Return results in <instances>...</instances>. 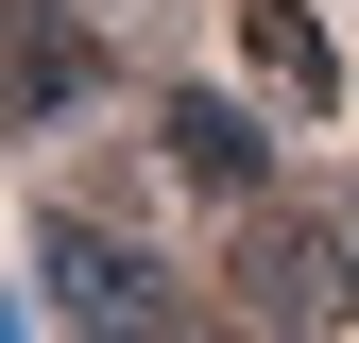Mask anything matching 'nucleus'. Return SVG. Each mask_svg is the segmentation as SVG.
<instances>
[{
	"instance_id": "1",
	"label": "nucleus",
	"mask_w": 359,
	"mask_h": 343,
	"mask_svg": "<svg viewBox=\"0 0 359 343\" xmlns=\"http://www.w3.org/2000/svg\"><path fill=\"white\" fill-rule=\"evenodd\" d=\"M240 309L291 326V343H325V326L359 309V224H291V206H257V224H240Z\"/></svg>"
},
{
	"instance_id": "2",
	"label": "nucleus",
	"mask_w": 359,
	"mask_h": 343,
	"mask_svg": "<svg viewBox=\"0 0 359 343\" xmlns=\"http://www.w3.org/2000/svg\"><path fill=\"white\" fill-rule=\"evenodd\" d=\"M34 275H52V326H86V343H154L171 326L154 257H120L103 224H34Z\"/></svg>"
},
{
	"instance_id": "3",
	"label": "nucleus",
	"mask_w": 359,
	"mask_h": 343,
	"mask_svg": "<svg viewBox=\"0 0 359 343\" xmlns=\"http://www.w3.org/2000/svg\"><path fill=\"white\" fill-rule=\"evenodd\" d=\"M257 69H274V86H308V103H325V34H308V18H274V0H257Z\"/></svg>"
}]
</instances>
